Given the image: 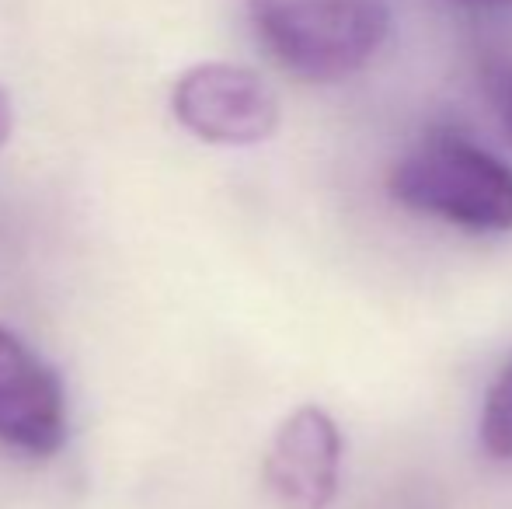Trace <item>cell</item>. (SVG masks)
Masks as SVG:
<instances>
[{"mask_svg":"<svg viewBox=\"0 0 512 509\" xmlns=\"http://www.w3.org/2000/svg\"><path fill=\"white\" fill-rule=\"evenodd\" d=\"M387 192L408 213L471 234L512 231V168L457 129H429L394 161Z\"/></svg>","mask_w":512,"mask_h":509,"instance_id":"cell-1","label":"cell"},{"mask_svg":"<svg viewBox=\"0 0 512 509\" xmlns=\"http://www.w3.org/2000/svg\"><path fill=\"white\" fill-rule=\"evenodd\" d=\"M248 21L272 63L307 84L359 74L391 35L387 0H248Z\"/></svg>","mask_w":512,"mask_h":509,"instance_id":"cell-2","label":"cell"},{"mask_svg":"<svg viewBox=\"0 0 512 509\" xmlns=\"http://www.w3.org/2000/svg\"><path fill=\"white\" fill-rule=\"evenodd\" d=\"M171 112L192 136L216 147H255L279 129L272 88L237 63H196L171 88Z\"/></svg>","mask_w":512,"mask_h":509,"instance_id":"cell-3","label":"cell"},{"mask_svg":"<svg viewBox=\"0 0 512 509\" xmlns=\"http://www.w3.org/2000/svg\"><path fill=\"white\" fill-rule=\"evenodd\" d=\"M262 482L283 509H328L342 482V433L324 408L304 405L279 422Z\"/></svg>","mask_w":512,"mask_h":509,"instance_id":"cell-4","label":"cell"},{"mask_svg":"<svg viewBox=\"0 0 512 509\" xmlns=\"http://www.w3.org/2000/svg\"><path fill=\"white\" fill-rule=\"evenodd\" d=\"M0 440L35 457L56 454L67 440L60 381L7 328H0Z\"/></svg>","mask_w":512,"mask_h":509,"instance_id":"cell-5","label":"cell"},{"mask_svg":"<svg viewBox=\"0 0 512 509\" xmlns=\"http://www.w3.org/2000/svg\"><path fill=\"white\" fill-rule=\"evenodd\" d=\"M481 450L495 461H512V360L495 374V381L485 391L478 419Z\"/></svg>","mask_w":512,"mask_h":509,"instance_id":"cell-6","label":"cell"},{"mask_svg":"<svg viewBox=\"0 0 512 509\" xmlns=\"http://www.w3.org/2000/svg\"><path fill=\"white\" fill-rule=\"evenodd\" d=\"M481 84L512 140V53H492L481 63Z\"/></svg>","mask_w":512,"mask_h":509,"instance_id":"cell-7","label":"cell"},{"mask_svg":"<svg viewBox=\"0 0 512 509\" xmlns=\"http://www.w3.org/2000/svg\"><path fill=\"white\" fill-rule=\"evenodd\" d=\"M11 129H14V105H11V95L0 88V150H4Z\"/></svg>","mask_w":512,"mask_h":509,"instance_id":"cell-8","label":"cell"},{"mask_svg":"<svg viewBox=\"0 0 512 509\" xmlns=\"http://www.w3.org/2000/svg\"><path fill=\"white\" fill-rule=\"evenodd\" d=\"M457 4H471V7H512V0H457Z\"/></svg>","mask_w":512,"mask_h":509,"instance_id":"cell-9","label":"cell"}]
</instances>
